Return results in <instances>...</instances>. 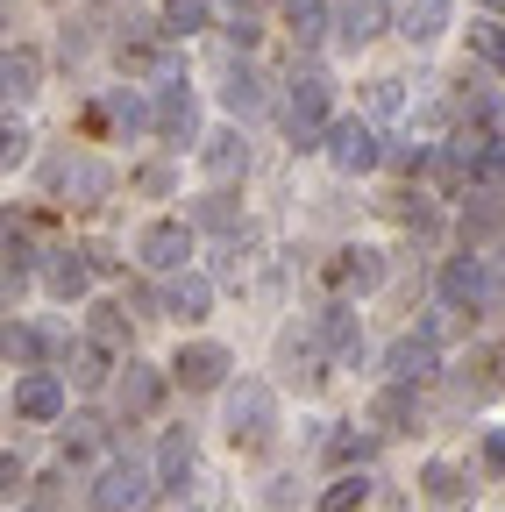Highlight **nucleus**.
<instances>
[{
	"label": "nucleus",
	"mask_w": 505,
	"mask_h": 512,
	"mask_svg": "<svg viewBox=\"0 0 505 512\" xmlns=\"http://www.w3.org/2000/svg\"><path fill=\"white\" fill-rule=\"evenodd\" d=\"M22 512H43V505H22Z\"/></svg>",
	"instance_id": "nucleus-43"
},
{
	"label": "nucleus",
	"mask_w": 505,
	"mask_h": 512,
	"mask_svg": "<svg viewBox=\"0 0 505 512\" xmlns=\"http://www.w3.org/2000/svg\"><path fill=\"white\" fill-rule=\"evenodd\" d=\"M214 22V0H164V29L171 36H200Z\"/></svg>",
	"instance_id": "nucleus-26"
},
{
	"label": "nucleus",
	"mask_w": 505,
	"mask_h": 512,
	"mask_svg": "<svg viewBox=\"0 0 505 512\" xmlns=\"http://www.w3.org/2000/svg\"><path fill=\"white\" fill-rule=\"evenodd\" d=\"M363 498H370V477H363V470H349V477H335V484H328L321 512H356Z\"/></svg>",
	"instance_id": "nucleus-29"
},
{
	"label": "nucleus",
	"mask_w": 505,
	"mask_h": 512,
	"mask_svg": "<svg viewBox=\"0 0 505 512\" xmlns=\"http://www.w3.org/2000/svg\"><path fill=\"white\" fill-rule=\"evenodd\" d=\"M100 441H107V427H100L93 413H79V420L65 427V448H72V456H93V448H100Z\"/></svg>",
	"instance_id": "nucleus-31"
},
{
	"label": "nucleus",
	"mask_w": 505,
	"mask_h": 512,
	"mask_svg": "<svg viewBox=\"0 0 505 512\" xmlns=\"http://www.w3.org/2000/svg\"><path fill=\"white\" fill-rule=\"evenodd\" d=\"M157 399H164V377L129 356V363H121V384H114V406L129 413V420H143V413H157Z\"/></svg>",
	"instance_id": "nucleus-12"
},
{
	"label": "nucleus",
	"mask_w": 505,
	"mask_h": 512,
	"mask_svg": "<svg viewBox=\"0 0 505 512\" xmlns=\"http://www.w3.org/2000/svg\"><path fill=\"white\" fill-rule=\"evenodd\" d=\"M385 29H392V15H385V0H342V8H335V36H342L349 50L377 43Z\"/></svg>",
	"instance_id": "nucleus-14"
},
{
	"label": "nucleus",
	"mask_w": 505,
	"mask_h": 512,
	"mask_svg": "<svg viewBox=\"0 0 505 512\" xmlns=\"http://www.w3.org/2000/svg\"><path fill=\"white\" fill-rule=\"evenodd\" d=\"M157 491H164V477L143 456H114L100 470V484H93V512H143Z\"/></svg>",
	"instance_id": "nucleus-3"
},
{
	"label": "nucleus",
	"mask_w": 505,
	"mask_h": 512,
	"mask_svg": "<svg viewBox=\"0 0 505 512\" xmlns=\"http://www.w3.org/2000/svg\"><path fill=\"white\" fill-rule=\"evenodd\" d=\"M477 8H491V15H498V8H505V0H477Z\"/></svg>",
	"instance_id": "nucleus-42"
},
{
	"label": "nucleus",
	"mask_w": 505,
	"mask_h": 512,
	"mask_svg": "<svg viewBox=\"0 0 505 512\" xmlns=\"http://www.w3.org/2000/svg\"><path fill=\"white\" fill-rule=\"evenodd\" d=\"M328 164L335 171H377V164H385V143H377V128L370 121H335L328 128Z\"/></svg>",
	"instance_id": "nucleus-4"
},
{
	"label": "nucleus",
	"mask_w": 505,
	"mask_h": 512,
	"mask_svg": "<svg viewBox=\"0 0 505 512\" xmlns=\"http://www.w3.org/2000/svg\"><path fill=\"white\" fill-rule=\"evenodd\" d=\"M370 456V434H335V463H363Z\"/></svg>",
	"instance_id": "nucleus-39"
},
{
	"label": "nucleus",
	"mask_w": 505,
	"mask_h": 512,
	"mask_svg": "<svg viewBox=\"0 0 505 512\" xmlns=\"http://www.w3.org/2000/svg\"><path fill=\"white\" fill-rule=\"evenodd\" d=\"M221 100H228L235 114H257V107H264V79H257V64H228Z\"/></svg>",
	"instance_id": "nucleus-21"
},
{
	"label": "nucleus",
	"mask_w": 505,
	"mask_h": 512,
	"mask_svg": "<svg viewBox=\"0 0 505 512\" xmlns=\"http://www.w3.org/2000/svg\"><path fill=\"white\" fill-rule=\"evenodd\" d=\"M221 8H228L235 36H257V15H264V0H221Z\"/></svg>",
	"instance_id": "nucleus-33"
},
{
	"label": "nucleus",
	"mask_w": 505,
	"mask_h": 512,
	"mask_svg": "<svg viewBox=\"0 0 505 512\" xmlns=\"http://www.w3.org/2000/svg\"><path fill=\"white\" fill-rule=\"evenodd\" d=\"M15 420H65V377H50V370H29L15 377Z\"/></svg>",
	"instance_id": "nucleus-7"
},
{
	"label": "nucleus",
	"mask_w": 505,
	"mask_h": 512,
	"mask_svg": "<svg viewBox=\"0 0 505 512\" xmlns=\"http://www.w3.org/2000/svg\"><path fill=\"white\" fill-rule=\"evenodd\" d=\"M136 36H121V64L129 72H157V79H171V57H164V36L171 29H157V22H129Z\"/></svg>",
	"instance_id": "nucleus-15"
},
{
	"label": "nucleus",
	"mask_w": 505,
	"mask_h": 512,
	"mask_svg": "<svg viewBox=\"0 0 505 512\" xmlns=\"http://www.w3.org/2000/svg\"><path fill=\"white\" fill-rule=\"evenodd\" d=\"M484 185H491V192H505V150H491V164H484Z\"/></svg>",
	"instance_id": "nucleus-40"
},
{
	"label": "nucleus",
	"mask_w": 505,
	"mask_h": 512,
	"mask_svg": "<svg viewBox=\"0 0 505 512\" xmlns=\"http://www.w3.org/2000/svg\"><path fill=\"white\" fill-rule=\"evenodd\" d=\"M193 463H200V448H193V427H171V434H164V448H157V477H164V491H185Z\"/></svg>",
	"instance_id": "nucleus-16"
},
{
	"label": "nucleus",
	"mask_w": 505,
	"mask_h": 512,
	"mask_svg": "<svg viewBox=\"0 0 505 512\" xmlns=\"http://www.w3.org/2000/svg\"><path fill=\"white\" fill-rule=\"evenodd\" d=\"M93 121H114V128H150V107H143L129 86H114V93L93 107Z\"/></svg>",
	"instance_id": "nucleus-24"
},
{
	"label": "nucleus",
	"mask_w": 505,
	"mask_h": 512,
	"mask_svg": "<svg viewBox=\"0 0 505 512\" xmlns=\"http://www.w3.org/2000/svg\"><path fill=\"white\" fill-rule=\"evenodd\" d=\"M285 22H292L299 43H321L328 36V8H321V0H285Z\"/></svg>",
	"instance_id": "nucleus-27"
},
{
	"label": "nucleus",
	"mask_w": 505,
	"mask_h": 512,
	"mask_svg": "<svg viewBox=\"0 0 505 512\" xmlns=\"http://www.w3.org/2000/svg\"><path fill=\"white\" fill-rule=\"evenodd\" d=\"M463 114H477V121H491V114H498V93L470 79V93H463Z\"/></svg>",
	"instance_id": "nucleus-37"
},
{
	"label": "nucleus",
	"mask_w": 505,
	"mask_h": 512,
	"mask_svg": "<svg viewBox=\"0 0 505 512\" xmlns=\"http://www.w3.org/2000/svg\"><path fill=\"white\" fill-rule=\"evenodd\" d=\"M235 221V200L228 192H214V200H200V228H228Z\"/></svg>",
	"instance_id": "nucleus-34"
},
{
	"label": "nucleus",
	"mask_w": 505,
	"mask_h": 512,
	"mask_svg": "<svg viewBox=\"0 0 505 512\" xmlns=\"http://www.w3.org/2000/svg\"><path fill=\"white\" fill-rule=\"evenodd\" d=\"M57 192H65L72 207H100L114 192V171L100 157H65V164H57Z\"/></svg>",
	"instance_id": "nucleus-9"
},
{
	"label": "nucleus",
	"mask_w": 505,
	"mask_h": 512,
	"mask_svg": "<svg viewBox=\"0 0 505 512\" xmlns=\"http://www.w3.org/2000/svg\"><path fill=\"white\" fill-rule=\"evenodd\" d=\"M72 377H79V384H100V377H107V370H100V349H72Z\"/></svg>",
	"instance_id": "nucleus-38"
},
{
	"label": "nucleus",
	"mask_w": 505,
	"mask_h": 512,
	"mask_svg": "<svg viewBox=\"0 0 505 512\" xmlns=\"http://www.w3.org/2000/svg\"><path fill=\"white\" fill-rule=\"evenodd\" d=\"M328 285L335 292H377V285H385V249H342L335 256V264H328Z\"/></svg>",
	"instance_id": "nucleus-11"
},
{
	"label": "nucleus",
	"mask_w": 505,
	"mask_h": 512,
	"mask_svg": "<svg viewBox=\"0 0 505 512\" xmlns=\"http://www.w3.org/2000/svg\"><path fill=\"white\" fill-rule=\"evenodd\" d=\"M36 264V256H29V228H15L8 221V285H22V271Z\"/></svg>",
	"instance_id": "nucleus-32"
},
{
	"label": "nucleus",
	"mask_w": 505,
	"mask_h": 512,
	"mask_svg": "<svg viewBox=\"0 0 505 512\" xmlns=\"http://www.w3.org/2000/svg\"><path fill=\"white\" fill-rule=\"evenodd\" d=\"M207 306H214V285H207V278H171L164 313H178V320H200Z\"/></svg>",
	"instance_id": "nucleus-23"
},
{
	"label": "nucleus",
	"mask_w": 505,
	"mask_h": 512,
	"mask_svg": "<svg viewBox=\"0 0 505 512\" xmlns=\"http://www.w3.org/2000/svg\"><path fill=\"white\" fill-rule=\"evenodd\" d=\"M271 434H278V392L264 377H242L228 392V441L235 448H271Z\"/></svg>",
	"instance_id": "nucleus-2"
},
{
	"label": "nucleus",
	"mask_w": 505,
	"mask_h": 512,
	"mask_svg": "<svg viewBox=\"0 0 505 512\" xmlns=\"http://www.w3.org/2000/svg\"><path fill=\"white\" fill-rule=\"evenodd\" d=\"M22 157H29V128H15V121H8V136H0V164L15 171Z\"/></svg>",
	"instance_id": "nucleus-36"
},
{
	"label": "nucleus",
	"mask_w": 505,
	"mask_h": 512,
	"mask_svg": "<svg viewBox=\"0 0 505 512\" xmlns=\"http://www.w3.org/2000/svg\"><path fill=\"white\" fill-rule=\"evenodd\" d=\"M313 335H321L328 356H356V313L349 306H328L321 320H313Z\"/></svg>",
	"instance_id": "nucleus-22"
},
{
	"label": "nucleus",
	"mask_w": 505,
	"mask_h": 512,
	"mask_svg": "<svg viewBox=\"0 0 505 512\" xmlns=\"http://www.w3.org/2000/svg\"><path fill=\"white\" fill-rule=\"evenodd\" d=\"M385 370H392V384H420V377H434V370H441L434 328H420V335H399V342H392V356H385Z\"/></svg>",
	"instance_id": "nucleus-10"
},
{
	"label": "nucleus",
	"mask_w": 505,
	"mask_h": 512,
	"mask_svg": "<svg viewBox=\"0 0 505 512\" xmlns=\"http://www.w3.org/2000/svg\"><path fill=\"white\" fill-rule=\"evenodd\" d=\"M328 72H299L292 79V93H285V136H292V150H328L321 136H328Z\"/></svg>",
	"instance_id": "nucleus-1"
},
{
	"label": "nucleus",
	"mask_w": 505,
	"mask_h": 512,
	"mask_svg": "<svg viewBox=\"0 0 505 512\" xmlns=\"http://www.w3.org/2000/svg\"><path fill=\"white\" fill-rule=\"evenodd\" d=\"M0 86H8V100L43 93V57L36 50H8V57H0Z\"/></svg>",
	"instance_id": "nucleus-18"
},
{
	"label": "nucleus",
	"mask_w": 505,
	"mask_h": 512,
	"mask_svg": "<svg viewBox=\"0 0 505 512\" xmlns=\"http://www.w3.org/2000/svg\"><path fill=\"white\" fill-rule=\"evenodd\" d=\"M441 29H449V0H406V15H399L406 43H434Z\"/></svg>",
	"instance_id": "nucleus-19"
},
{
	"label": "nucleus",
	"mask_w": 505,
	"mask_h": 512,
	"mask_svg": "<svg viewBox=\"0 0 505 512\" xmlns=\"http://www.w3.org/2000/svg\"><path fill=\"white\" fill-rule=\"evenodd\" d=\"M86 328H93V349H121V342H129V320H121V306H93Z\"/></svg>",
	"instance_id": "nucleus-30"
},
{
	"label": "nucleus",
	"mask_w": 505,
	"mask_h": 512,
	"mask_svg": "<svg viewBox=\"0 0 505 512\" xmlns=\"http://www.w3.org/2000/svg\"><path fill=\"white\" fill-rule=\"evenodd\" d=\"M43 285H50V299H86L93 292V256L86 249H50Z\"/></svg>",
	"instance_id": "nucleus-13"
},
{
	"label": "nucleus",
	"mask_w": 505,
	"mask_h": 512,
	"mask_svg": "<svg viewBox=\"0 0 505 512\" xmlns=\"http://www.w3.org/2000/svg\"><path fill=\"white\" fill-rule=\"evenodd\" d=\"M228 370H235V356H228L221 342H185V349H178V363H171V377L185 384V392H214Z\"/></svg>",
	"instance_id": "nucleus-6"
},
{
	"label": "nucleus",
	"mask_w": 505,
	"mask_h": 512,
	"mask_svg": "<svg viewBox=\"0 0 505 512\" xmlns=\"http://www.w3.org/2000/svg\"><path fill=\"white\" fill-rule=\"evenodd\" d=\"M150 128H157V136H171V143H193V128H200V100L185 93L178 79H164V86H157V107H150Z\"/></svg>",
	"instance_id": "nucleus-8"
},
{
	"label": "nucleus",
	"mask_w": 505,
	"mask_h": 512,
	"mask_svg": "<svg viewBox=\"0 0 505 512\" xmlns=\"http://www.w3.org/2000/svg\"><path fill=\"white\" fill-rule=\"evenodd\" d=\"M484 456H491V463H498V470H505V427H498V434H491V441H484Z\"/></svg>",
	"instance_id": "nucleus-41"
},
{
	"label": "nucleus",
	"mask_w": 505,
	"mask_h": 512,
	"mask_svg": "<svg viewBox=\"0 0 505 512\" xmlns=\"http://www.w3.org/2000/svg\"><path fill=\"white\" fill-rule=\"evenodd\" d=\"M370 427H377V434L413 427V384H385V392L370 399Z\"/></svg>",
	"instance_id": "nucleus-20"
},
{
	"label": "nucleus",
	"mask_w": 505,
	"mask_h": 512,
	"mask_svg": "<svg viewBox=\"0 0 505 512\" xmlns=\"http://www.w3.org/2000/svg\"><path fill=\"white\" fill-rule=\"evenodd\" d=\"M470 50L491 64V72H505V22L498 15H484V22H470Z\"/></svg>",
	"instance_id": "nucleus-28"
},
{
	"label": "nucleus",
	"mask_w": 505,
	"mask_h": 512,
	"mask_svg": "<svg viewBox=\"0 0 505 512\" xmlns=\"http://www.w3.org/2000/svg\"><path fill=\"white\" fill-rule=\"evenodd\" d=\"M200 164H207L214 178H242V171H249V143H242V128H221V136H207Z\"/></svg>",
	"instance_id": "nucleus-17"
},
{
	"label": "nucleus",
	"mask_w": 505,
	"mask_h": 512,
	"mask_svg": "<svg viewBox=\"0 0 505 512\" xmlns=\"http://www.w3.org/2000/svg\"><path fill=\"white\" fill-rule=\"evenodd\" d=\"M420 484H427V505H441V512H449V505H463V491H470L456 463H427V477H420Z\"/></svg>",
	"instance_id": "nucleus-25"
},
{
	"label": "nucleus",
	"mask_w": 505,
	"mask_h": 512,
	"mask_svg": "<svg viewBox=\"0 0 505 512\" xmlns=\"http://www.w3.org/2000/svg\"><path fill=\"white\" fill-rule=\"evenodd\" d=\"M136 256H143V271H185V256H193V228L185 221H150L143 235H136Z\"/></svg>",
	"instance_id": "nucleus-5"
},
{
	"label": "nucleus",
	"mask_w": 505,
	"mask_h": 512,
	"mask_svg": "<svg viewBox=\"0 0 505 512\" xmlns=\"http://www.w3.org/2000/svg\"><path fill=\"white\" fill-rule=\"evenodd\" d=\"M36 349H43V342H36L29 328H15V320H8V363H36Z\"/></svg>",
	"instance_id": "nucleus-35"
}]
</instances>
